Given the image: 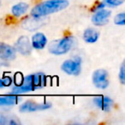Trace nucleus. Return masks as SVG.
Returning <instances> with one entry per match:
<instances>
[{"label":"nucleus","mask_w":125,"mask_h":125,"mask_svg":"<svg viewBox=\"0 0 125 125\" xmlns=\"http://www.w3.org/2000/svg\"><path fill=\"white\" fill-rule=\"evenodd\" d=\"M114 23L119 26L125 25V13H119L116 15L114 18Z\"/></svg>","instance_id":"2eb2a0df"},{"label":"nucleus","mask_w":125,"mask_h":125,"mask_svg":"<svg viewBox=\"0 0 125 125\" xmlns=\"http://www.w3.org/2000/svg\"><path fill=\"white\" fill-rule=\"evenodd\" d=\"M28 8H29V5L28 4L21 2L13 6L11 9V12H12L13 16H15L16 17H20L28 11Z\"/></svg>","instance_id":"ddd939ff"},{"label":"nucleus","mask_w":125,"mask_h":125,"mask_svg":"<svg viewBox=\"0 0 125 125\" xmlns=\"http://www.w3.org/2000/svg\"><path fill=\"white\" fill-rule=\"evenodd\" d=\"M69 6L67 0H46L45 2L34 6L31 11V15L34 18H40L48 16L66 9Z\"/></svg>","instance_id":"f03ea898"},{"label":"nucleus","mask_w":125,"mask_h":125,"mask_svg":"<svg viewBox=\"0 0 125 125\" xmlns=\"http://www.w3.org/2000/svg\"><path fill=\"white\" fill-rule=\"evenodd\" d=\"M10 119H9V117L3 114H0V125H4V124H10Z\"/></svg>","instance_id":"6ab92c4d"},{"label":"nucleus","mask_w":125,"mask_h":125,"mask_svg":"<svg viewBox=\"0 0 125 125\" xmlns=\"http://www.w3.org/2000/svg\"><path fill=\"white\" fill-rule=\"evenodd\" d=\"M61 69L67 75H79L82 71V58L76 56L72 59H68L62 63Z\"/></svg>","instance_id":"20e7f679"},{"label":"nucleus","mask_w":125,"mask_h":125,"mask_svg":"<svg viewBox=\"0 0 125 125\" xmlns=\"http://www.w3.org/2000/svg\"><path fill=\"white\" fill-rule=\"evenodd\" d=\"M124 1L125 0H104V3L105 4V5L111 6V7H116V6L123 4L124 3Z\"/></svg>","instance_id":"dca6fc26"},{"label":"nucleus","mask_w":125,"mask_h":125,"mask_svg":"<svg viewBox=\"0 0 125 125\" xmlns=\"http://www.w3.org/2000/svg\"><path fill=\"white\" fill-rule=\"evenodd\" d=\"M45 84H46V76L45 74H33L24 77L19 85H15L12 87L11 94L18 95V94L33 92L36 89L45 87Z\"/></svg>","instance_id":"f257e3e1"},{"label":"nucleus","mask_w":125,"mask_h":125,"mask_svg":"<svg viewBox=\"0 0 125 125\" xmlns=\"http://www.w3.org/2000/svg\"><path fill=\"white\" fill-rule=\"evenodd\" d=\"M94 103L96 106L104 111H109L113 104V101L107 96H98L94 99Z\"/></svg>","instance_id":"9d476101"},{"label":"nucleus","mask_w":125,"mask_h":125,"mask_svg":"<svg viewBox=\"0 0 125 125\" xmlns=\"http://www.w3.org/2000/svg\"><path fill=\"white\" fill-rule=\"evenodd\" d=\"M109 75L105 70H97L93 74V82L97 88L105 89L109 86Z\"/></svg>","instance_id":"39448f33"},{"label":"nucleus","mask_w":125,"mask_h":125,"mask_svg":"<svg viewBox=\"0 0 125 125\" xmlns=\"http://www.w3.org/2000/svg\"><path fill=\"white\" fill-rule=\"evenodd\" d=\"M16 57V51L11 45L0 42V59L4 61L14 60Z\"/></svg>","instance_id":"1a4fd4ad"},{"label":"nucleus","mask_w":125,"mask_h":125,"mask_svg":"<svg viewBox=\"0 0 125 125\" xmlns=\"http://www.w3.org/2000/svg\"><path fill=\"white\" fill-rule=\"evenodd\" d=\"M118 76H119L120 82H121L123 85H124V84H125V65H124V62H123V63H122Z\"/></svg>","instance_id":"a211bd4d"},{"label":"nucleus","mask_w":125,"mask_h":125,"mask_svg":"<svg viewBox=\"0 0 125 125\" xmlns=\"http://www.w3.org/2000/svg\"><path fill=\"white\" fill-rule=\"evenodd\" d=\"M12 83V79L10 76H5L3 79H0V88L4 87H9Z\"/></svg>","instance_id":"f3484780"},{"label":"nucleus","mask_w":125,"mask_h":125,"mask_svg":"<svg viewBox=\"0 0 125 125\" xmlns=\"http://www.w3.org/2000/svg\"><path fill=\"white\" fill-rule=\"evenodd\" d=\"M15 49L18 52H20L21 55H29L32 52V45L31 41L29 40V38L28 36H25V35L19 37L16 42Z\"/></svg>","instance_id":"0eeeda50"},{"label":"nucleus","mask_w":125,"mask_h":125,"mask_svg":"<svg viewBox=\"0 0 125 125\" xmlns=\"http://www.w3.org/2000/svg\"><path fill=\"white\" fill-rule=\"evenodd\" d=\"M0 6H1V0H0Z\"/></svg>","instance_id":"aec40b11"},{"label":"nucleus","mask_w":125,"mask_h":125,"mask_svg":"<svg viewBox=\"0 0 125 125\" xmlns=\"http://www.w3.org/2000/svg\"><path fill=\"white\" fill-rule=\"evenodd\" d=\"M99 37V33L94 28H87L83 33V40L87 43H95Z\"/></svg>","instance_id":"f8f14e48"},{"label":"nucleus","mask_w":125,"mask_h":125,"mask_svg":"<svg viewBox=\"0 0 125 125\" xmlns=\"http://www.w3.org/2000/svg\"><path fill=\"white\" fill-rule=\"evenodd\" d=\"M20 99L16 97V95H8V96H0V105L8 106V105H14L19 102Z\"/></svg>","instance_id":"4468645a"},{"label":"nucleus","mask_w":125,"mask_h":125,"mask_svg":"<svg viewBox=\"0 0 125 125\" xmlns=\"http://www.w3.org/2000/svg\"><path fill=\"white\" fill-rule=\"evenodd\" d=\"M52 104L50 103H39L33 102V101H27V102L23 103L21 106H20L19 110L21 112H33V111H43V110H46L51 108Z\"/></svg>","instance_id":"423d86ee"},{"label":"nucleus","mask_w":125,"mask_h":125,"mask_svg":"<svg viewBox=\"0 0 125 125\" xmlns=\"http://www.w3.org/2000/svg\"><path fill=\"white\" fill-rule=\"evenodd\" d=\"M47 44V39L43 33H36L32 37V47L36 50H42Z\"/></svg>","instance_id":"9b49d317"},{"label":"nucleus","mask_w":125,"mask_h":125,"mask_svg":"<svg viewBox=\"0 0 125 125\" xmlns=\"http://www.w3.org/2000/svg\"><path fill=\"white\" fill-rule=\"evenodd\" d=\"M75 44L73 36H66L60 40H54L49 45V52L54 55H63L69 52Z\"/></svg>","instance_id":"7ed1b4c3"},{"label":"nucleus","mask_w":125,"mask_h":125,"mask_svg":"<svg viewBox=\"0 0 125 125\" xmlns=\"http://www.w3.org/2000/svg\"><path fill=\"white\" fill-rule=\"evenodd\" d=\"M111 11L109 10L100 9L96 10L95 14L93 16L92 21L95 26H104L109 22V19L111 17Z\"/></svg>","instance_id":"6e6552de"}]
</instances>
